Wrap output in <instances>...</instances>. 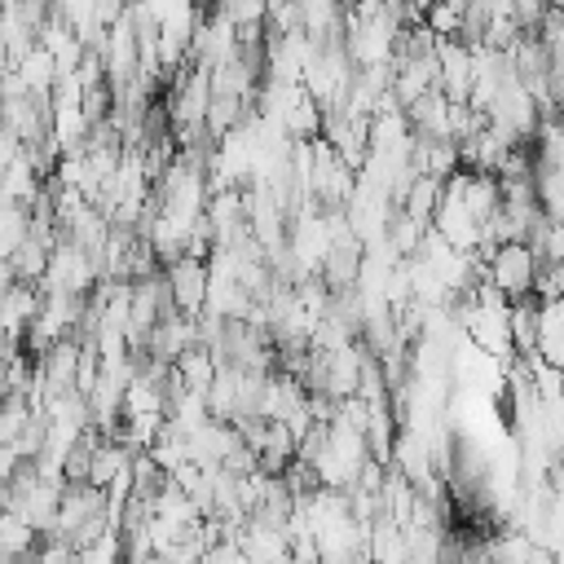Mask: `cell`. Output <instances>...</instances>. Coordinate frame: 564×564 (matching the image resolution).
Returning a JSON list of instances; mask_svg holds the SVG:
<instances>
[{
	"label": "cell",
	"instance_id": "cell-12",
	"mask_svg": "<svg viewBox=\"0 0 564 564\" xmlns=\"http://www.w3.org/2000/svg\"><path fill=\"white\" fill-rule=\"evenodd\" d=\"M463 13H467V9L441 0V4H432V9L423 13V26H427L436 40H463Z\"/></svg>",
	"mask_w": 564,
	"mask_h": 564
},
{
	"label": "cell",
	"instance_id": "cell-2",
	"mask_svg": "<svg viewBox=\"0 0 564 564\" xmlns=\"http://www.w3.org/2000/svg\"><path fill=\"white\" fill-rule=\"evenodd\" d=\"M163 282H167V304L181 317H203V308H207V282H212V269H207L203 256H181V260L163 264Z\"/></svg>",
	"mask_w": 564,
	"mask_h": 564
},
{
	"label": "cell",
	"instance_id": "cell-10",
	"mask_svg": "<svg viewBox=\"0 0 564 564\" xmlns=\"http://www.w3.org/2000/svg\"><path fill=\"white\" fill-rule=\"evenodd\" d=\"M533 189L542 216L564 225V167H533Z\"/></svg>",
	"mask_w": 564,
	"mask_h": 564
},
{
	"label": "cell",
	"instance_id": "cell-13",
	"mask_svg": "<svg viewBox=\"0 0 564 564\" xmlns=\"http://www.w3.org/2000/svg\"><path fill=\"white\" fill-rule=\"evenodd\" d=\"M220 9L229 13V22L238 31H251V26L269 22V0H220Z\"/></svg>",
	"mask_w": 564,
	"mask_h": 564
},
{
	"label": "cell",
	"instance_id": "cell-14",
	"mask_svg": "<svg viewBox=\"0 0 564 564\" xmlns=\"http://www.w3.org/2000/svg\"><path fill=\"white\" fill-rule=\"evenodd\" d=\"M546 0H511V18L524 26V31H538L542 26V18H546Z\"/></svg>",
	"mask_w": 564,
	"mask_h": 564
},
{
	"label": "cell",
	"instance_id": "cell-16",
	"mask_svg": "<svg viewBox=\"0 0 564 564\" xmlns=\"http://www.w3.org/2000/svg\"><path fill=\"white\" fill-rule=\"evenodd\" d=\"M269 4H300V0H269Z\"/></svg>",
	"mask_w": 564,
	"mask_h": 564
},
{
	"label": "cell",
	"instance_id": "cell-15",
	"mask_svg": "<svg viewBox=\"0 0 564 564\" xmlns=\"http://www.w3.org/2000/svg\"><path fill=\"white\" fill-rule=\"evenodd\" d=\"M198 564H242V551H238V542H234V538H225V542L207 546Z\"/></svg>",
	"mask_w": 564,
	"mask_h": 564
},
{
	"label": "cell",
	"instance_id": "cell-17",
	"mask_svg": "<svg viewBox=\"0 0 564 564\" xmlns=\"http://www.w3.org/2000/svg\"><path fill=\"white\" fill-rule=\"evenodd\" d=\"M128 4H137V0H128Z\"/></svg>",
	"mask_w": 564,
	"mask_h": 564
},
{
	"label": "cell",
	"instance_id": "cell-18",
	"mask_svg": "<svg viewBox=\"0 0 564 564\" xmlns=\"http://www.w3.org/2000/svg\"><path fill=\"white\" fill-rule=\"evenodd\" d=\"M560 300H564V295H560Z\"/></svg>",
	"mask_w": 564,
	"mask_h": 564
},
{
	"label": "cell",
	"instance_id": "cell-8",
	"mask_svg": "<svg viewBox=\"0 0 564 564\" xmlns=\"http://www.w3.org/2000/svg\"><path fill=\"white\" fill-rule=\"evenodd\" d=\"M13 75L22 79V88H26V93L48 97V93H53V84H57V62H53V53H48L44 44H35V48H26V53L13 62Z\"/></svg>",
	"mask_w": 564,
	"mask_h": 564
},
{
	"label": "cell",
	"instance_id": "cell-9",
	"mask_svg": "<svg viewBox=\"0 0 564 564\" xmlns=\"http://www.w3.org/2000/svg\"><path fill=\"white\" fill-rule=\"evenodd\" d=\"M441 194H445V181H436V176H414L410 189L401 194V212H405L410 220H419V225H432V216H436V207H441Z\"/></svg>",
	"mask_w": 564,
	"mask_h": 564
},
{
	"label": "cell",
	"instance_id": "cell-5",
	"mask_svg": "<svg viewBox=\"0 0 564 564\" xmlns=\"http://www.w3.org/2000/svg\"><path fill=\"white\" fill-rule=\"evenodd\" d=\"M40 304H44L40 282H13V291H9L4 304H0V330L22 344L26 330H31V322L40 317Z\"/></svg>",
	"mask_w": 564,
	"mask_h": 564
},
{
	"label": "cell",
	"instance_id": "cell-7",
	"mask_svg": "<svg viewBox=\"0 0 564 564\" xmlns=\"http://www.w3.org/2000/svg\"><path fill=\"white\" fill-rule=\"evenodd\" d=\"M172 375L181 379V388L207 397L212 383H216V375H220V357H216L207 344H194V348H185V352L172 361Z\"/></svg>",
	"mask_w": 564,
	"mask_h": 564
},
{
	"label": "cell",
	"instance_id": "cell-3",
	"mask_svg": "<svg viewBox=\"0 0 564 564\" xmlns=\"http://www.w3.org/2000/svg\"><path fill=\"white\" fill-rule=\"evenodd\" d=\"M322 141H326L352 172H361V163H366V154H370V119L348 115V110H326V119H322Z\"/></svg>",
	"mask_w": 564,
	"mask_h": 564
},
{
	"label": "cell",
	"instance_id": "cell-1",
	"mask_svg": "<svg viewBox=\"0 0 564 564\" xmlns=\"http://www.w3.org/2000/svg\"><path fill=\"white\" fill-rule=\"evenodd\" d=\"M538 269H542V256H538L529 242H502V247H494V256L485 260V282L498 286V291L516 304V300H529V295H533Z\"/></svg>",
	"mask_w": 564,
	"mask_h": 564
},
{
	"label": "cell",
	"instance_id": "cell-11",
	"mask_svg": "<svg viewBox=\"0 0 564 564\" xmlns=\"http://www.w3.org/2000/svg\"><path fill=\"white\" fill-rule=\"evenodd\" d=\"M533 551H538V542L520 529H507V533L489 538V560L494 564H533Z\"/></svg>",
	"mask_w": 564,
	"mask_h": 564
},
{
	"label": "cell",
	"instance_id": "cell-4",
	"mask_svg": "<svg viewBox=\"0 0 564 564\" xmlns=\"http://www.w3.org/2000/svg\"><path fill=\"white\" fill-rule=\"evenodd\" d=\"M432 229L454 247V251H480V220L463 207V198L458 194H441V207H436V216H432Z\"/></svg>",
	"mask_w": 564,
	"mask_h": 564
},
{
	"label": "cell",
	"instance_id": "cell-6",
	"mask_svg": "<svg viewBox=\"0 0 564 564\" xmlns=\"http://www.w3.org/2000/svg\"><path fill=\"white\" fill-rule=\"evenodd\" d=\"M366 564H410V538L397 520L379 516L366 529Z\"/></svg>",
	"mask_w": 564,
	"mask_h": 564
}]
</instances>
